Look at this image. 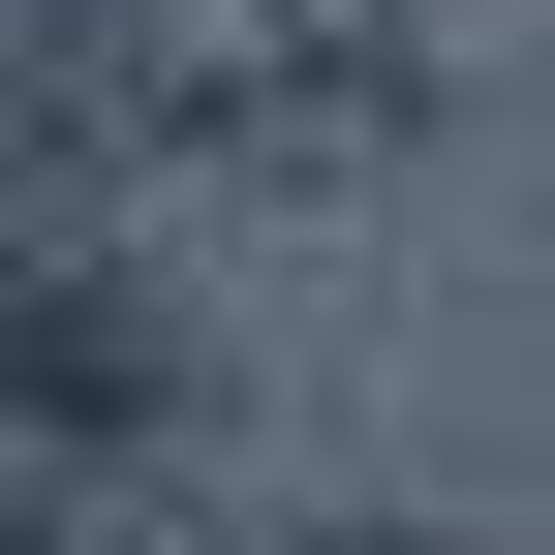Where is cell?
Wrapping results in <instances>:
<instances>
[{
    "instance_id": "6da1fadb",
    "label": "cell",
    "mask_w": 555,
    "mask_h": 555,
    "mask_svg": "<svg viewBox=\"0 0 555 555\" xmlns=\"http://www.w3.org/2000/svg\"><path fill=\"white\" fill-rule=\"evenodd\" d=\"M309 555H433V525H309Z\"/></svg>"
}]
</instances>
